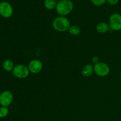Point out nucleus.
Returning a JSON list of instances; mask_svg holds the SVG:
<instances>
[{"mask_svg": "<svg viewBox=\"0 0 121 121\" xmlns=\"http://www.w3.org/2000/svg\"><path fill=\"white\" fill-rule=\"evenodd\" d=\"M74 5L70 0H61L57 4L56 11L61 16L68 15L73 10Z\"/></svg>", "mask_w": 121, "mask_h": 121, "instance_id": "obj_1", "label": "nucleus"}, {"mask_svg": "<svg viewBox=\"0 0 121 121\" xmlns=\"http://www.w3.org/2000/svg\"><path fill=\"white\" fill-rule=\"evenodd\" d=\"M53 27L56 31L59 32H65L69 30L70 27V21L67 18L60 16L53 20Z\"/></svg>", "mask_w": 121, "mask_h": 121, "instance_id": "obj_2", "label": "nucleus"}, {"mask_svg": "<svg viewBox=\"0 0 121 121\" xmlns=\"http://www.w3.org/2000/svg\"><path fill=\"white\" fill-rule=\"evenodd\" d=\"M14 76L18 79H24L29 75L30 70L28 67L23 65H18L14 67L13 70Z\"/></svg>", "mask_w": 121, "mask_h": 121, "instance_id": "obj_3", "label": "nucleus"}, {"mask_svg": "<svg viewBox=\"0 0 121 121\" xmlns=\"http://www.w3.org/2000/svg\"><path fill=\"white\" fill-rule=\"evenodd\" d=\"M94 72L96 75L100 77H105L108 75L110 72V68L105 63L99 62L94 66Z\"/></svg>", "mask_w": 121, "mask_h": 121, "instance_id": "obj_4", "label": "nucleus"}, {"mask_svg": "<svg viewBox=\"0 0 121 121\" xmlns=\"http://www.w3.org/2000/svg\"><path fill=\"white\" fill-rule=\"evenodd\" d=\"M109 27L114 31L121 30V15L118 13L112 14L109 18Z\"/></svg>", "mask_w": 121, "mask_h": 121, "instance_id": "obj_5", "label": "nucleus"}, {"mask_svg": "<svg viewBox=\"0 0 121 121\" xmlns=\"http://www.w3.org/2000/svg\"><path fill=\"white\" fill-rule=\"evenodd\" d=\"M13 14V8L10 4L7 2L0 3V15L4 18H9Z\"/></svg>", "mask_w": 121, "mask_h": 121, "instance_id": "obj_6", "label": "nucleus"}, {"mask_svg": "<svg viewBox=\"0 0 121 121\" xmlns=\"http://www.w3.org/2000/svg\"><path fill=\"white\" fill-rule=\"evenodd\" d=\"M13 100V95L9 91H4L0 94V105L2 106L8 107L11 105Z\"/></svg>", "mask_w": 121, "mask_h": 121, "instance_id": "obj_7", "label": "nucleus"}, {"mask_svg": "<svg viewBox=\"0 0 121 121\" xmlns=\"http://www.w3.org/2000/svg\"><path fill=\"white\" fill-rule=\"evenodd\" d=\"M30 72L34 74H37L41 72L43 68V64L39 60H33L29 63L28 66Z\"/></svg>", "mask_w": 121, "mask_h": 121, "instance_id": "obj_8", "label": "nucleus"}, {"mask_svg": "<svg viewBox=\"0 0 121 121\" xmlns=\"http://www.w3.org/2000/svg\"><path fill=\"white\" fill-rule=\"evenodd\" d=\"M94 71V67L91 65H87L83 67L82 70V74L84 77H89L93 73Z\"/></svg>", "mask_w": 121, "mask_h": 121, "instance_id": "obj_9", "label": "nucleus"}, {"mask_svg": "<svg viewBox=\"0 0 121 121\" xmlns=\"http://www.w3.org/2000/svg\"><path fill=\"white\" fill-rule=\"evenodd\" d=\"M109 26L106 22H100L96 26V30L100 34L106 33L109 30Z\"/></svg>", "mask_w": 121, "mask_h": 121, "instance_id": "obj_10", "label": "nucleus"}, {"mask_svg": "<svg viewBox=\"0 0 121 121\" xmlns=\"http://www.w3.org/2000/svg\"><path fill=\"white\" fill-rule=\"evenodd\" d=\"M2 66H3L4 69L5 70L7 71V72L13 71L14 67H15L14 65V63L13 62V61H11V60H9V59L5 60L4 61L3 64H2Z\"/></svg>", "mask_w": 121, "mask_h": 121, "instance_id": "obj_11", "label": "nucleus"}, {"mask_svg": "<svg viewBox=\"0 0 121 121\" xmlns=\"http://www.w3.org/2000/svg\"><path fill=\"white\" fill-rule=\"evenodd\" d=\"M57 4L56 0H45L44 7L48 9H53L56 7Z\"/></svg>", "mask_w": 121, "mask_h": 121, "instance_id": "obj_12", "label": "nucleus"}, {"mask_svg": "<svg viewBox=\"0 0 121 121\" xmlns=\"http://www.w3.org/2000/svg\"><path fill=\"white\" fill-rule=\"evenodd\" d=\"M80 28L79 26H70L69 30V31L70 33L72 35H79L80 33Z\"/></svg>", "mask_w": 121, "mask_h": 121, "instance_id": "obj_13", "label": "nucleus"}, {"mask_svg": "<svg viewBox=\"0 0 121 121\" xmlns=\"http://www.w3.org/2000/svg\"><path fill=\"white\" fill-rule=\"evenodd\" d=\"M9 113V110L7 107L2 106L0 108V118H4L7 117Z\"/></svg>", "mask_w": 121, "mask_h": 121, "instance_id": "obj_14", "label": "nucleus"}, {"mask_svg": "<svg viewBox=\"0 0 121 121\" xmlns=\"http://www.w3.org/2000/svg\"><path fill=\"white\" fill-rule=\"evenodd\" d=\"M92 3L95 5L100 6L106 2V0H91Z\"/></svg>", "mask_w": 121, "mask_h": 121, "instance_id": "obj_15", "label": "nucleus"}, {"mask_svg": "<svg viewBox=\"0 0 121 121\" xmlns=\"http://www.w3.org/2000/svg\"><path fill=\"white\" fill-rule=\"evenodd\" d=\"M108 2L109 4L110 5H115L117 4L119 2V0H106Z\"/></svg>", "mask_w": 121, "mask_h": 121, "instance_id": "obj_16", "label": "nucleus"}, {"mask_svg": "<svg viewBox=\"0 0 121 121\" xmlns=\"http://www.w3.org/2000/svg\"><path fill=\"white\" fill-rule=\"evenodd\" d=\"M92 61H93V63H95V64L98 63L99 62V58L97 56H94L93 58H92Z\"/></svg>", "mask_w": 121, "mask_h": 121, "instance_id": "obj_17", "label": "nucleus"}, {"mask_svg": "<svg viewBox=\"0 0 121 121\" xmlns=\"http://www.w3.org/2000/svg\"><path fill=\"white\" fill-rule=\"evenodd\" d=\"M57 1H61V0H57Z\"/></svg>", "mask_w": 121, "mask_h": 121, "instance_id": "obj_18", "label": "nucleus"}, {"mask_svg": "<svg viewBox=\"0 0 121 121\" xmlns=\"http://www.w3.org/2000/svg\"></svg>", "mask_w": 121, "mask_h": 121, "instance_id": "obj_19", "label": "nucleus"}]
</instances>
